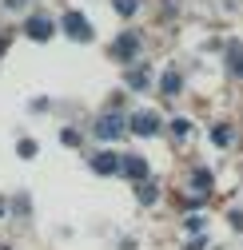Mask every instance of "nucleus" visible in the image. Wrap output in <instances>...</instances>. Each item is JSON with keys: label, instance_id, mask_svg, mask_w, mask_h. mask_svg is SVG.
<instances>
[{"label": "nucleus", "instance_id": "f257e3e1", "mask_svg": "<svg viewBox=\"0 0 243 250\" xmlns=\"http://www.w3.org/2000/svg\"><path fill=\"white\" fill-rule=\"evenodd\" d=\"M120 175L128 183H147V163L140 155H120Z\"/></svg>", "mask_w": 243, "mask_h": 250}, {"label": "nucleus", "instance_id": "f03ea898", "mask_svg": "<svg viewBox=\"0 0 243 250\" xmlns=\"http://www.w3.org/2000/svg\"><path fill=\"white\" fill-rule=\"evenodd\" d=\"M124 131H128L124 115H100V123H96V135H100V139H120Z\"/></svg>", "mask_w": 243, "mask_h": 250}, {"label": "nucleus", "instance_id": "7ed1b4c3", "mask_svg": "<svg viewBox=\"0 0 243 250\" xmlns=\"http://www.w3.org/2000/svg\"><path fill=\"white\" fill-rule=\"evenodd\" d=\"M64 32L72 40H92V24H88L80 12H64Z\"/></svg>", "mask_w": 243, "mask_h": 250}, {"label": "nucleus", "instance_id": "20e7f679", "mask_svg": "<svg viewBox=\"0 0 243 250\" xmlns=\"http://www.w3.org/2000/svg\"><path fill=\"white\" fill-rule=\"evenodd\" d=\"M112 52H116V60H124V64H132V60L140 56V36H136V32H124V36L116 40V48H112Z\"/></svg>", "mask_w": 243, "mask_h": 250}, {"label": "nucleus", "instance_id": "39448f33", "mask_svg": "<svg viewBox=\"0 0 243 250\" xmlns=\"http://www.w3.org/2000/svg\"><path fill=\"white\" fill-rule=\"evenodd\" d=\"M128 127H132L136 135H156V131H160V115H156V111H136Z\"/></svg>", "mask_w": 243, "mask_h": 250}, {"label": "nucleus", "instance_id": "423d86ee", "mask_svg": "<svg viewBox=\"0 0 243 250\" xmlns=\"http://www.w3.org/2000/svg\"><path fill=\"white\" fill-rule=\"evenodd\" d=\"M92 171H96V175H120V151L92 155Z\"/></svg>", "mask_w": 243, "mask_h": 250}, {"label": "nucleus", "instance_id": "0eeeda50", "mask_svg": "<svg viewBox=\"0 0 243 250\" xmlns=\"http://www.w3.org/2000/svg\"><path fill=\"white\" fill-rule=\"evenodd\" d=\"M24 32L32 36V40H48V36L56 32V24H52V20H44V16H32V20L24 24Z\"/></svg>", "mask_w": 243, "mask_h": 250}, {"label": "nucleus", "instance_id": "6e6552de", "mask_svg": "<svg viewBox=\"0 0 243 250\" xmlns=\"http://www.w3.org/2000/svg\"><path fill=\"white\" fill-rule=\"evenodd\" d=\"M164 91H168V96H175V91H179V72H175V68L164 72Z\"/></svg>", "mask_w": 243, "mask_h": 250}, {"label": "nucleus", "instance_id": "1a4fd4ad", "mask_svg": "<svg viewBox=\"0 0 243 250\" xmlns=\"http://www.w3.org/2000/svg\"><path fill=\"white\" fill-rule=\"evenodd\" d=\"M231 72H235V76H243V48H239V44L231 48Z\"/></svg>", "mask_w": 243, "mask_h": 250}, {"label": "nucleus", "instance_id": "9d476101", "mask_svg": "<svg viewBox=\"0 0 243 250\" xmlns=\"http://www.w3.org/2000/svg\"><path fill=\"white\" fill-rule=\"evenodd\" d=\"M156 199H160V191H156V187L140 183V203H156Z\"/></svg>", "mask_w": 243, "mask_h": 250}, {"label": "nucleus", "instance_id": "9b49d317", "mask_svg": "<svg viewBox=\"0 0 243 250\" xmlns=\"http://www.w3.org/2000/svg\"><path fill=\"white\" fill-rule=\"evenodd\" d=\"M112 4H116V12H124V16L136 12V0H112Z\"/></svg>", "mask_w": 243, "mask_h": 250}, {"label": "nucleus", "instance_id": "f8f14e48", "mask_svg": "<svg viewBox=\"0 0 243 250\" xmlns=\"http://www.w3.org/2000/svg\"><path fill=\"white\" fill-rule=\"evenodd\" d=\"M20 155H24V159H32V155H36V143H32V139H20Z\"/></svg>", "mask_w": 243, "mask_h": 250}]
</instances>
